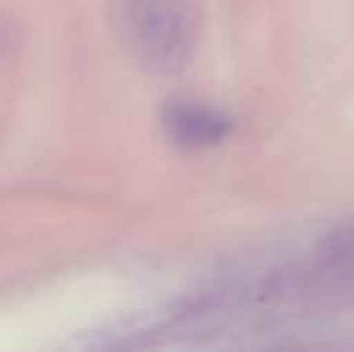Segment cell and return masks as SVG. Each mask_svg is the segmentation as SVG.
<instances>
[{"label": "cell", "instance_id": "cell-1", "mask_svg": "<svg viewBox=\"0 0 354 352\" xmlns=\"http://www.w3.org/2000/svg\"><path fill=\"white\" fill-rule=\"evenodd\" d=\"M109 17L145 71L178 75L191 66L201 39L198 0H109Z\"/></svg>", "mask_w": 354, "mask_h": 352}, {"label": "cell", "instance_id": "cell-2", "mask_svg": "<svg viewBox=\"0 0 354 352\" xmlns=\"http://www.w3.org/2000/svg\"><path fill=\"white\" fill-rule=\"evenodd\" d=\"M162 126L174 145L201 150V147L219 145L232 133V118L217 109L174 102L164 106Z\"/></svg>", "mask_w": 354, "mask_h": 352}]
</instances>
